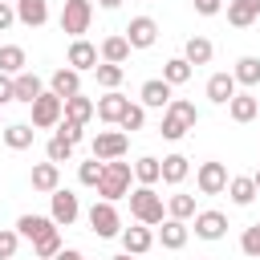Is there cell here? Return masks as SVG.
<instances>
[{
    "label": "cell",
    "mask_w": 260,
    "mask_h": 260,
    "mask_svg": "<svg viewBox=\"0 0 260 260\" xmlns=\"http://www.w3.org/2000/svg\"><path fill=\"white\" fill-rule=\"evenodd\" d=\"M195 122H199V110H195V102H187V98H175V102L162 110V126H158V134H162L167 142H179L187 130H195Z\"/></svg>",
    "instance_id": "6da1fadb"
},
{
    "label": "cell",
    "mask_w": 260,
    "mask_h": 260,
    "mask_svg": "<svg viewBox=\"0 0 260 260\" xmlns=\"http://www.w3.org/2000/svg\"><path fill=\"white\" fill-rule=\"evenodd\" d=\"M130 215L138 219V223H146V228H158L162 219H167V207H162V195L154 191V187H134L130 195Z\"/></svg>",
    "instance_id": "7a4b0ae2"
},
{
    "label": "cell",
    "mask_w": 260,
    "mask_h": 260,
    "mask_svg": "<svg viewBox=\"0 0 260 260\" xmlns=\"http://www.w3.org/2000/svg\"><path fill=\"white\" fill-rule=\"evenodd\" d=\"M130 179H134V167H130V162H122V158H114V162H106V171H102L98 195H102L106 203H118V199H126V195H130Z\"/></svg>",
    "instance_id": "3957f363"
},
{
    "label": "cell",
    "mask_w": 260,
    "mask_h": 260,
    "mask_svg": "<svg viewBox=\"0 0 260 260\" xmlns=\"http://www.w3.org/2000/svg\"><path fill=\"white\" fill-rule=\"evenodd\" d=\"M89 20H93V4L89 0H65V8H61V32H69L73 41H81V32H89Z\"/></svg>",
    "instance_id": "277c9868"
},
{
    "label": "cell",
    "mask_w": 260,
    "mask_h": 260,
    "mask_svg": "<svg viewBox=\"0 0 260 260\" xmlns=\"http://www.w3.org/2000/svg\"><path fill=\"white\" fill-rule=\"evenodd\" d=\"M89 228H93V236L98 240H114V236H122V215H118V207L114 203H93L89 207Z\"/></svg>",
    "instance_id": "5b68a950"
},
{
    "label": "cell",
    "mask_w": 260,
    "mask_h": 260,
    "mask_svg": "<svg viewBox=\"0 0 260 260\" xmlns=\"http://www.w3.org/2000/svg\"><path fill=\"white\" fill-rule=\"evenodd\" d=\"M89 150H93V158L114 162V158H122L130 150V134H122V130H98V138L89 142Z\"/></svg>",
    "instance_id": "8992f818"
},
{
    "label": "cell",
    "mask_w": 260,
    "mask_h": 260,
    "mask_svg": "<svg viewBox=\"0 0 260 260\" xmlns=\"http://www.w3.org/2000/svg\"><path fill=\"white\" fill-rule=\"evenodd\" d=\"M77 215H81V203H77V195H73V191H65V187H57V191L49 195V219H53L57 228H69Z\"/></svg>",
    "instance_id": "52a82bcc"
},
{
    "label": "cell",
    "mask_w": 260,
    "mask_h": 260,
    "mask_svg": "<svg viewBox=\"0 0 260 260\" xmlns=\"http://www.w3.org/2000/svg\"><path fill=\"white\" fill-rule=\"evenodd\" d=\"M61 118H65V102H61L57 93H41V98L32 102V126H37V130L57 126Z\"/></svg>",
    "instance_id": "ba28073f"
},
{
    "label": "cell",
    "mask_w": 260,
    "mask_h": 260,
    "mask_svg": "<svg viewBox=\"0 0 260 260\" xmlns=\"http://www.w3.org/2000/svg\"><path fill=\"white\" fill-rule=\"evenodd\" d=\"M195 187H199V195H219V191H228V167H223V162H199Z\"/></svg>",
    "instance_id": "9c48e42d"
},
{
    "label": "cell",
    "mask_w": 260,
    "mask_h": 260,
    "mask_svg": "<svg viewBox=\"0 0 260 260\" xmlns=\"http://www.w3.org/2000/svg\"><path fill=\"white\" fill-rule=\"evenodd\" d=\"M126 41H130V49H150L154 41H158V24L150 20V16H134L130 24H126V32H122Z\"/></svg>",
    "instance_id": "30bf717a"
},
{
    "label": "cell",
    "mask_w": 260,
    "mask_h": 260,
    "mask_svg": "<svg viewBox=\"0 0 260 260\" xmlns=\"http://www.w3.org/2000/svg\"><path fill=\"white\" fill-rule=\"evenodd\" d=\"M98 57H102V49H93V45L81 37V41H73V45H69V57H65V61H69V69L85 73V69H98V65H102Z\"/></svg>",
    "instance_id": "8fae6325"
},
{
    "label": "cell",
    "mask_w": 260,
    "mask_h": 260,
    "mask_svg": "<svg viewBox=\"0 0 260 260\" xmlns=\"http://www.w3.org/2000/svg\"><path fill=\"white\" fill-rule=\"evenodd\" d=\"M49 93H57L61 102H69L73 93H81V73L77 69H53V77H49Z\"/></svg>",
    "instance_id": "7c38bea8"
},
{
    "label": "cell",
    "mask_w": 260,
    "mask_h": 260,
    "mask_svg": "<svg viewBox=\"0 0 260 260\" xmlns=\"http://www.w3.org/2000/svg\"><path fill=\"white\" fill-rule=\"evenodd\" d=\"M228 215L223 211H195V236L199 240H223Z\"/></svg>",
    "instance_id": "4fadbf2b"
},
{
    "label": "cell",
    "mask_w": 260,
    "mask_h": 260,
    "mask_svg": "<svg viewBox=\"0 0 260 260\" xmlns=\"http://www.w3.org/2000/svg\"><path fill=\"white\" fill-rule=\"evenodd\" d=\"M138 98H142V106H150V110H167V106L175 102V98H171V85H167L162 77H150V81H142Z\"/></svg>",
    "instance_id": "5bb4252c"
},
{
    "label": "cell",
    "mask_w": 260,
    "mask_h": 260,
    "mask_svg": "<svg viewBox=\"0 0 260 260\" xmlns=\"http://www.w3.org/2000/svg\"><path fill=\"white\" fill-rule=\"evenodd\" d=\"M150 248H154V232H150L146 223H138V228H122V252L142 256V252H150Z\"/></svg>",
    "instance_id": "9a60e30c"
},
{
    "label": "cell",
    "mask_w": 260,
    "mask_h": 260,
    "mask_svg": "<svg viewBox=\"0 0 260 260\" xmlns=\"http://www.w3.org/2000/svg\"><path fill=\"white\" fill-rule=\"evenodd\" d=\"M126 110H130V98H122L118 89H110L106 98H98V118H102V122H110V126H118Z\"/></svg>",
    "instance_id": "2e32d148"
},
{
    "label": "cell",
    "mask_w": 260,
    "mask_h": 260,
    "mask_svg": "<svg viewBox=\"0 0 260 260\" xmlns=\"http://www.w3.org/2000/svg\"><path fill=\"white\" fill-rule=\"evenodd\" d=\"M28 183H32V191L53 195V191L61 187V167H57V162H37V167H32V175H28Z\"/></svg>",
    "instance_id": "e0dca14e"
},
{
    "label": "cell",
    "mask_w": 260,
    "mask_h": 260,
    "mask_svg": "<svg viewBox=\"0 0 260 260\" xmlns=\"http://www.w3.org/2000/svg\"><path fill=\"white\" fill-rule=\"evenodd\" d=\"M260 20V0H228V24L248 28Z\"/></svg>",
    "instance_id": "ac0fdd59"
},
{
    "label": "cell",
    "mask_w": 260,
    "mask_h": 260,
    "mask_svg": "<svg viewBox=\"0 0 260 260\" xmlns=\"http://www.w3.org/2000/svg\"><path fill=\"white\" fill-rule=\"evenodd\" d=\"M0 138H4L8 150H28L32 138H37V126H32V122H12V126H4Z\"/></svg>",
    "instance_id": "d6986e66"
},
{
    "label": "cell",
    "mask_w": 260,
    "mask_h": 260,
    "mask_svg": "<svg viewBox=\"0 0 260 260\" xmlns=\"http://www.w3.org/2000/svg\"><path fill=\"white\" fill-rule=\"evenodd\" d=\"M16 232H20V240H41V236H49V232H57V223L49 219V215H20L16 219Z\"/></svg>",
    "instance_id": "ffe728a7"
},
{
    "label": "cell",
    "mask_w": 260,
    "mask_h": 260,
    "mask_svg": "<svg viewBox=\"0 0 260 260\" xmlns=\"http://www.w3.org/2000/svg\"><path fill=\"white\" fill-rule=\"evenodd\" d=\"M16 20L28 28H41L49 20V0H16Z\"/></svg>",
    "instance_id": "44dd1931"
},
{
    "label": "cell",
    "mask_w": 260,
    "mask_h": 260,
    "mask_svg": "<svg viewBox=\"0 0 260 260\" xmlns=\"http://www.w3.org/2000/svg\"><path fill=\"white\" fill-rule=\"evenodd\" d=\"M207 98H211L215 106H228V102L236 98V77H232V73H211V77H207Z\"/></svg>",
    "instance_id": "7402d4cb"
},
{
    "label": "cell",
    "mask_w": 260,
    "mask_h": 260,
    "mask_svg": "<svg viewBox=\"0 0 260 260\" xmlns=\"http://www.w3.org/2000/svg\"><path fill=\"white\" fill-rule=\"evenodd\" d=\"M158 240H162V248L179 252V248L187 244V223H183V219H171V215H167V219L158 223Z\"/></svg>",
    "instance_id": "603a6c76"
},
{
    "label": "cell",
    "mask_w": 260,
    "mask_h": 260,
    "mask_svg": "<svg viewBox=\"0 0 260 260\" xmlns=\"http://www.w3.org/2000/svg\"><path fill=\"white\" fill-rule=\"evenodd\" d=\"M211 53H215V45H211L207 37H187V45H183V57H187L191 69H195V65H207Z\"/></svg>",
    "instance_id": "cb8c5ba5"
},
{
    "label": "cell",
    "mask_w": 260,
    "mask_h": 260,
    "mask_svg": "<svg viewBox=\"0 0 260 260\" xmlns=\"http://www.w3.org/2000/svg\"><path fill=\"white\" fill-rule=\"evenodd\" d=\"M12 85H16V102H28V106L45 93L41 77H37V73H28V69H24V73H16V77H12Z\"/></svg>",
    "instance_id": "d4e9b609"
},
{
    "label": "cell",
    "mask_w": 260,
    "mask_h": 260,
    "mask_svg": "<svg viewBox=\"0 0 260 260\" xmlns=\"http://www.w3.org/2000/svg\"><path fill=\"white\" fill-rule=\"evenodd\" d=\"M93 114H98V102H89L85 93H73V98L65 102V118H69V122H77V126H85Z\"/></svg>",
    "instance_id": "484cf974"
},
{
    "label": "cell",
    "mask_w": 260,
    "mask_h": 260,
    "mask_svg": "<svg viewBox=\"0 0 260 260\" xmlns=\"http://www.w3.org/2000/svg\"><path fill=\"white\" fill-rule=\"evenodd\" d=\"M187 175H191V158H187V154H167V158H162V183L179 187Z\"/></svg>",
    "instance_id": "4316f807"
},
{
    "label": "cell",
    "mask_w": 260,
    "mask_h": 260,
    "mask_svg": "<svg viewBox=\"0 0 260 260\" xmlns=\"http://www.w3.org/2000/svg\"><path fill=\"white\" fill-rule=\"evenodd\" d=\"M228 195H232V203H236V207H248L260 191H256L252 175H236V179H228Z\"/></svg>",
    "instance_id": "83f0119b"
},
{
    "label": "cell",
    "mask_w": 260,
    "mask_h": 260,
    "mask_svg": "<svg viewBox=\"0 0 260 260\" xmlns=\"http://www.w3.org/2000/svg\"><path fill=\"white\" fill-rule=\"evenodd\" d=\"M228 114H232V122H252V118L260 114V102H256L252 93H236V98L228 102Z\"/></svg>",
    "instance_id": "f1b7e54d"
},
{
    "label": "cell",
    "mask_w": 260,
    "mask_h": 260,
    "mask_svg": "<svg viewBox=\"0 0 260 260\" xmlns=\"http://www.w3.org/2000/svg\"><path fill=\"white\" fill-rule=\"evenodd\" d=\"M134 179H138V187H154V183L162 179V158L142 154V158L134 162Z\"/></svg>",
    "instance_id": "f546056e"
},
{
    "label": "cell",
    "mask_w": 260,
    "mask_h": 260,
    "mask_svg": "<svg viewBox=\"0 0 260 260\" xmlns=\"http://www.w3.org/2000/svg\"><path fill=\"white\" fill-rule=\"evenodd\" d=\"M24 65H28V57L20 45H0V73L16 77V73H24Z\"/></svg>",
    "instance_id": "4dcf8cb0"
},
{
    "label": "cell",
    "mask_w": 260,
    "mask_h": 260,
    "mask_svg": "<svg viewBox=\"0 0 260 260\" xmlns=\"http://www.w3.org/2000/svg\"><path fill=\"white\" fill-rule=\"evenodd\" d=\"M130 57V41L122 37V32H114V37H106L102 41V61H110V65H122Z\"/></svg>",
    "instance_id": "1f68e13d"
},
{
    "label": "cell",
    "mask_w": 260,
    "mask_h": 260,
    "mask_svg": "<svg viewBox=\"0 0 260 260\" xmlns=\"http://www.w3.org/2000/svg\"><path fill=\"white\" fill-rule=\"evenodd\" d=\"M191 73H195V69L187 65V57H171V61L162 65V81H167L171 89H175V85H183V81H191Z\"/></svg>",
    "instance_id": "d6a6232c"
},
{
    "label": "cell",
    "mask_w": 260,
    "mask_h": 260,
    "mask_svg": "<svg viewBox=\"0 0 260 260\" xmlns=\"http://www.w3.org/2000/svg\"><path fill=\"white\" fill-rule=\"evenodd\" d=\"M232 77H236V85H260V57H240Z\"/></svg>",
    "instance_id": "836d02e7"
},
{
    "label": "cell",
    "mask_w": 260,
    "mask_h": 260,
    "mask_svg": "<svg viewBox=\"0 0 260 260\" xmlns=\"http://www.w3.org/2000/svg\"><path fill=\"white\" fill-rule=\"evenodd\" d=\"M167 215L187 223V219L195 215V199H191V195H183V191H179V195H171V199H167Z\"/></svg>",
    "instance_id": "e575fe53"
},
{
    "label": "cell",
    "mask_w": 260,
    "mask_h": 260,
    "mask_svg": "<svg viewBox=\"0 0 260 260\" xmlns=\"http://www.w3.org/2000/svg\"><path fill=\"white\" fill-rule=\"evenodd\" d=\"M122 73H126V69H122V65H110V61H102V65L93 69V77H98L102 89H118V85H122Z\"/></svg>",
    "instance_id": "d590c367"
},
{
    "label": "cell",
    "mask_w": 260,
    "mask_h": 260,
    "mask_svg": "<svg viewBox=\"0 0 260 260\" xmlns=\"http://www.w3.org/2000/svg\"><path fill=\"white\" fill-rule=\"evenodd\" d=\"M102 171H106V162H102V158H89V162L77 167V183H81V187H98V183H102Z\"/></svg>",
    "instance_id": "8d00e7d4"
},
{
    "label": "cell",
    "mask_w": 260,
    "mask_h": 260,
    "mask_svg": "<svg viewBox=\"0 0 260 260\" xmlns=\"http://www.w3.org/2000/svg\"><path fill=\"white\" fill-rule=\"evenodd\" d=\"M61 252V232H49V236H41L37 244H32V256L37 260H53Z\"/></svg>",
    "instance_id": "74e56055"
},
{
    "label": "cell",
    "mask_w": 260,
    "mask_h": 260,
    "mask_svg": "<svg viewBox=\"0 0 260 260\" xmlns=\"http://www.w3.org/2000/svg\"><path fill=\"white\" fill-rule=\"evenodd\" d=\"M45 154H49V162H57V167H61V162H69V158H73V142H65V138H57V134H53V138H49V146H45Z\"/></svg>",
    "instance_id": "f35d334b"
},
{
    "label": "cell",
    "mask_w": 260,
    "mask_h": 260,
    "mask_svg": "<svg viewBox=\"0 0 260 260\" xmlns=\"http://www.w3.org/2000/svg\"><path fill=\"white\" fill-rule=\"evenodd\" d=\"M240 252L252 256V260H260V223H248V228H244V236H240Z\"/></svg>",
    "instance_id": "ab89813d"
},
{
    "label": "cell",
    "mask_w": 260,
    "mask_h": 260,
    "mask_svg": "<svg viewBox=\"0 0 260 260\" xmlns=\"http://www.w3.org/2000/svg\"><path fill=\"white\" fill-rule=\"evenodd\" d=\"M118 126H122V134H126V130H142V126H146V106H134V102H130V110L122 114Z\"/></svg>",
    "instance_id": "60d3db41"
},
{
    "label": "cell",
    "mask_w": 260,
    "mask_h": 260,
    "mask_svg": "<svg viewBox=\"0 0 260 260\" xmlns=\"http://www.w3.org/2000/svg\"><path fill=\"white\" fill-rule=\"evenodd\" d=\"M20 248V232L16 228H0V260H12Z\"/></svg>",
    "instance_id": "b9f144b4"
},
{
    "label": "cell",
    "mask_w": 260,
    "mask_h": 260,
    "mask_svg": "<svg viewBox=\"0 0 260 260\" xmlns=\"http://www.w3.org/2000/svg\"><path fill=\"white\" fill-rule=\"evenodd\" d=\"M81 130H85V126H77V122H69V118L57 122V138H65V142H73V146L81 142Z\"/></svg>",
    "instance_id": "7bdbcfd3"
},
{
    "label": "cell",
    "mask_w": 260,
    "mask_h": 260,
    "mask_svg": "<svg viewBox=\"0 0 260 260\" xmlns=\"http://www.w3.org/2000/svg\"><path fill=\"white\" fill-rule=\"evenodd\" d=\"M12 20H16V4L12 0H0V32L12 28Z\"/></svg>",
    "instance_id": "ee69618b"
},
{
    "label": "cell",
    "mask_w": 260,
    "mask_h": 260,
    "mask_svg": "<svg viewBox=\"0 0 260 260\" xmlns=\"http://www.w3.org/2000/svg\"><path fill=\"white\" fill-rule=\"evenodd\" d=\"M8 102H16V85L8 73H0V106H8Z\"/></svg>",
    "instance_id": "f6af8a7d"
},
{
    "label": "cell",
    "mask_w": 260,
    "mask_h": 260,
    "mask_svg": "<svg viewBox=\"0 0 260 260\" xmlns=\"http://www.w3.org/2000/svg\"><path fill=\"white\" fill-rule=\"evenodd\" d=\"M191 4H195V12H199V16H215V12L223 8V0H191Z\"/></svg>",
    "instance_id": "bcb514c9"
},
{
    "label": "cell",
    "mask_w": 260,
    "mask_h": 260,
    "mask_svg": "<svg viewBox=\"0 0 260 260\" xmlns=\"http://www.w3.org/2000/svg\"><path fill=\"white\" fill-rule=\"evenodd\" d=\"M98 4H102V8H118L122 0H98Z\"/></svg>",
    "instance_id": "7dc6e473"
},
{
    "label": "cell",
    "mask_w": 260,
    "mask_h": 260,
    "mask_svg": "<svg viewBox=\"0 0 260 260\" xmlns=\"http://www.w3.org/2000/svg\"><path fill=\"white\" fill-rule=\"evenodd\" d=\"M110 260H134V256H130V252H118V256H110Z\"/></svg>",
    "instance_id": "c3c4849f"
},
{
    "label": "cell",
    "mask_w": 260,
    "mask_h": 260,
    "mask_svg": "<svg viewBox=\"0 0 260 260\" xmlns=\"http://www.w3.org/2000/svg\"><path fill=\"white\" fill-rule=\"evenodd\" d=\"M252 183H256V191H260V171H256V175H252Z\"/></svg>",
    "instance_id": "681fc988"
},
{
    "label": "cell",
    "mask_w": 260,
    "mask_h": 260,
    "mask_svg": "<svg viewBox=\"0 0 260 260\" xmlns=\"http://www.w3.org/2000/svg\"><path fill=\"white\" fill-rule=\"evenodd\" d=\"M0 134H4V126H0Z\"/></svg>",
    "instance_id": "f907efd6"
},
{
    "label": "cell",
    "mask_w": 260,
    "mask_h": 260,
    "mask_svg": "<svg viewBox=\"0 0 260 260\" xmlns=\"http://www.w3.org/2000/svg\"><path fill=\"white\" fill-rule=\"evenodd\" d=\"M12 4H16V0H12Z\"/></svg>",
    "instance_id": "816d5d0a"
},
{
    "label": "cell",
    "mask_w": 260,
    "mask_h": 260,
    "mask_svg": "<svg viewBox=\"0 0 260 260\" xmlns=\"http://www.w3.org/2000/svg\"><path fill=\"white\" fill-rule=\"evenodd\" d=\"M81 260H85V256H81Z\"/></svg>",
    "instance_id": "f5cc1de1"
}]
</instances>
